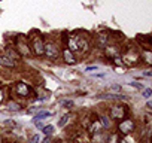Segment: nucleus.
<instances>
[{
    "mask_svg": "<svg viewBox=\"0 0 152 143\" xmlns=\"http://www.w3.org/2000/svg\"><path fill=\"white\" fill-rule=\"evenodd\" d=\"M131 85H133V87H134V88H137V90H143V87H142V85H140V84H136V82H133V84H131Z\"/></svg>",
    "mask_w": 152,
    "mask_h": 143,
    "instance_id": "nucleus-19",
    "label": "nucleus"
},
{
    "mask_svg": "<svg viewBox=\"0 0 152 143\" xmlns=\"http://www.w3.org/2000/svg\"><path fill=\"white\" fill-rule=\"evenodd\" d=\"M63 55H64V60H66V63H69V64H75V57H73V52L72 51H69V49H64L63 51Z\"/></svg>",
    "mask_w": 152,
    "mask_h": 143,
    "instance_id": "nucleus-8",
    "label": "nucleus"
},
{
    "mask_svg": "<svg viewBox=\"0 0 152 143\" xmlns=\"http://www.w3.org/2000/svg\"><path fill=\"white\" fill-rule=\"evenodd\" d=\"M8 106H9V109H11V110H20V107H21L20 104H17V103H14V101H9V104H8Z\"/></svg>",
    "mask_w": 152,
    "mask_h": 143,
    "instance_id": "nucleus-13",
    "label": "nucleus"
},
{
    "mask_svg": "<svg viewBox=\"0 0 152 143\" xmlns=\"http://www.w3.org/2000/svg\"><path fill=\"white\" fill-rule=\"evenodd\" d=\"M2 100H3V91L0 90V101H2Z\"/></svg>",
    "mask_w": 152,
    "mask_h": 143,
    "instance_id": "nucleus-22",
    "label": "nucleus"
},
{
    "mask_svg": "<svg viewBox=\"0 0 152 143\" xmlns=\"http://www.w3.org/2000/svg\"><path fill=\"white\" fill-rule=\"evenodd\" d=\"M15 90H17V93H18L20 96H23V97H30V96H31V93H33V91H31V88H30L26 82H18Z\"/></svg>",
    "mask_w": 152,
    "mask_h": 143,
    "instance_id": "nucleus-5",
    "label": "nucleus"
},
{
    "mask_svg": "<svg viewBox=\"0 0 152 143\" xmlns=\"http://www.w3.org/2000/svg\"><path fill=\"white\" fill-rule=\"evenodd\" d=\"M67 119H69V116H67V115H66V116H63V119L60 121V124H58V125H60V127H63V125L67 122Z\"/></svg>",
    "mask_w": 152,
    "mask_h": 143,
    "instance_id": "nucleus-17",
    "label": "nucleus"
},
{
    "mask_svg": "<svg viewBox=\"0 0 152 143\" xmlns=\"http://www.w3.org/2000/svg\"><path fill=\"white\" fill-rule=\"evenodd\" d=\"M60 104L64 106V107H72V106H73V101H72V100H61Z\"/></svg>",
    "mask_w": 152,
    "mask_h": 143,
    "instance_id": "nucleus-11",
    "label": "nucleus"
},
{
    "mask_svg": "<svg viewBox=\"0 0 152 143\" xmlns=\"http://www.w3.org/2000/svg\"><path fill=\"white\" fill-rule=\"evenodd\" d=\"M125 115H127V109H125V106L118 104V106H113V107L110 109V116H112V119H118V121H121V119L125 118Z\"/></svg>",
    "mask_w": 152,
    "mask_h": 143,
    "instance_id": "nucleus-1",
    "label": "nucleus"
},
{
    "mask_svg": "<svg viewBox=\"0 0 152 143\" xmlns=\"http://www.w3.org/2000/svg\"><path fill=\"white\" fill-rule=\"evenodd\" d=\"M121 143H136V142H134V140H133L131 137H125V139H124V140H122Z\"/></svg>",
    "mask_w": 152,
    "mask_h": 143,
    "instance_id": "nucleus-18",
    "label": "nucleus"
},
{
    "mask_svg": "<svg viewBox=\"0 0 152 143\" xmlns=\"http://www.w3.org/2000/svg\"><path fill=\"white\" fill-rule=\"evenodd\" d=\"M100 125L104 127V128H110V121H109V118L104 116V115H102V116H100Z\"/></svg>",
    "mask_w": 152,
    "mask_h": 143,
    "instance_id": "nucleus-9",
    "label": "nucleus"
},
{
    "mask_svg": "<svg viewBox=\"0 0 152 143\" xmlns=\"http://www.w3.org/2000/svg\"><path fill=\"white\" fill-rule=\"evenodd\" d=\"M151 94H152V90H145V91H143V97H145V98H149Z\"/></svg>",
    "mask_w": 152,
    "mask_h": 143,
    "instance_id": "nucleus-16",
    "label": "nucleus"
},
{
    "mask_svg": "<svg viewBox=\"0 0 152 143\" xmlns=\"http://www.w3.org/2000/svg\"><path fill=\"white\" fill-rule=\"evenodd\" d=\"M31 51L36 54V55H43V51H45V43L42 42V39H39V37H36L34 40H33V43H31Z\"/></svg>",
    "mask_w": 152,
    "mask_h": 143,
    "instance_id": "nucleus-4",
    "label": "nucleus"
},
{
    "mask_svg": "<svg viewBox=\"0 0 152 143\" xmlns=\"http://www.w3.org/2000/svg\"><path fill=\"white\" fill-rule=\"evenodd\" d=\"M99 42H100V46H104L107 43V37L102 34V36H99Z\"/></svg>",
    "mask_w": 152,
    "mask_h": 143,
    "instance_id": "nucleus-15",
    "label": "nucleus"
},
{
    "mask_svg": "<svg viewBox=\"0 0 152 143\" xmlns=\"http://www.w3.org/2000/svg\"><path fill=\"white\" fill-rule=\"evenodd\" d=\"M18 49H20V52H21V54H24V55H27V54H28V49H27L26 43H24V42H21V39H18Z\"/></svg>",
    "mask_w": 152,
    "mask_h": 143,
    "instance_id": "nucleus-10",
    "label": "nucleus"
},
{
    "mask_svg": "<svg viewBox=\"0 0 152 143\" xmlns=\"http://www.w3.org/2000/svg\"><path fill=\"white\" fill-rule=\"evenodd\" d=\"M37 142H39V136H36V134H34V136L31 137V143H37Z\"/></svg>",
    "mask_w": 152,
    "mask_h": 143,
    "instance_id": "nucleus-20",
    "label": "nucleus"
},
{
    "mask_svg": "<svg viewBox=\"0 0 152 143\" xmlns=\"http://www.w3.org/2000/svg\"><path fill=\"white\" fill-rule=\"evenodd\" d=\"M118 128H119V131H121L122 134H130V133L134 130V122H133L131 119H125V118H124V119L119 122Z\"/></svg>",
    "mask_w": 152,
    "mask_h": 143,
    "instance_id": "nucleus-3",
    "label": "nucleus"
},
{
    "mask_svg": "<svg viewBox=\"0 0 152 143\" xmlns=\"http://www.w3.org/2000/svg\"><path fill=\"white\" fill-rule=\"evenodd\" d=\"M75 42H76V48L78 51H87L88 49V42L84 39V37H75Z\"/></svg>",
    "mask_w": 152,
    "mask_h": 143,
    "instance_id": "nucleus-7",
    "label": "nucleus"
},
{
    "mask_svg": "<svg viewBox=\"0 0 152 143\" xmlns=\"http://www.w3.org/2000/svg\"><path fill=\"white\" fill-rule=\"evenodd\" d=\"M45 116H51V112H39L36 116H34V119H39V118H45Z\"/></svg>",
    "mask_w": 152,
    "mask_h": 143,
    "instance_id": "nucleus-14",
    "label": "nucleus"
},
{
    "mask_svg": "<svg viewBox=\"0 0 152 143\" xmlns=\"http://www.w3.org/2000/svg\"><path fill=\"white\" fill-rule=\"evenodd\" d=\"M43 54H45L49 60H55V58H58V48H57L52 42H48V43L45 45Z\"/></svg>",
    "mask_w": 152,
    "mask_h": 143,
    "instance_id": "nucleus-2",
    "label": "nucleus"
},
{
    "mask_svg": "<svg viewBox=\"0 0 152 143\" xmlns=\"http://www.w3.org/2000/svg\"><path fill=\"white\" fill-rule=\"evenodd\" d=\"M52 131H54V127H52V125H46V127H43V134L49 136Z\"/></svg>",
    "mask_w": 152,
    "mask_h": 143,
    "instance_id": "nucleus-12",
    "label": "nucleus"
},
{
    "mask_svg": "<svg viewBox=\"0 0 152 143\" xmlns=\"http://www.w3.org/2000/svg\"><path fill=\"white\" fill-rule=\"evenodd\" d=\"M0 64L3 67H15L17 66V61L8 55H0Z\"/></svg>",
    "mask_w": 152,
    "mask_h": 143,
    "instance_id": "nucleus-6",
    "label": "nucleus"
},
{
    "mask_svg": "<svg viewBox=\"0 0 152 143\" xmlns=\"http://www.w3.org/2000/svg\"><path fill=\"white\" fill-rule=\"evenodd\" d=\"M97 69V66H90V67H87V70L90 72V70H96Z\"/></svg>",
    "mask_w": 152,
    "mask_h": 143,
    "instance_id": "nucleus-21",
    "label": "nucleus"
}]
</instances>
